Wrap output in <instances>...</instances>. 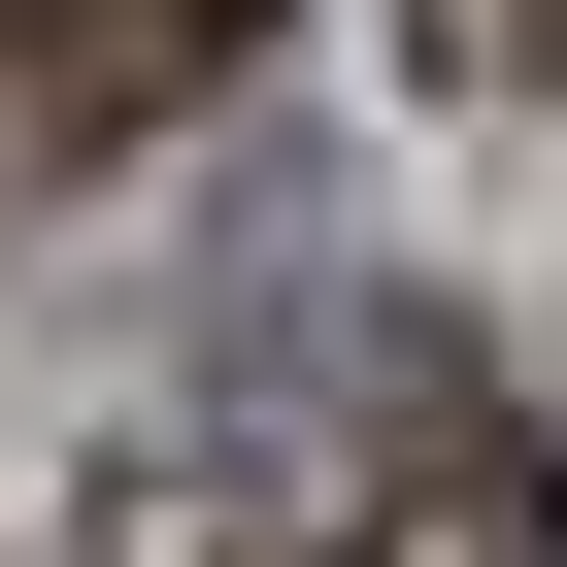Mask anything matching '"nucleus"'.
<instances>
[{
	"label": "nucleus",
	"instance_id": "1",
	"mask_svg": "<svg viewBox=\"0 0 567 567\" xmlns=\"http://www.w3.org/2000/svg\"><path fill=\"white\" fill-rule=\"evenodd\" d=\"M267 34V0H0V200H68V167H134L200 68Z\"/></svg>",
	"mask_w": 567,
	"mask_h": 567
},
{
	"label": "nucleus",
	"instance_id": "2",
	"mask_svg": "<svg viewBox=\"0 0 567 567\" xmlns=\"http://www.w3.org/2000/svg\"><path fill=\"white\" fill-rule=\"evenodd\" d=\"M301 567H567V467H534V434H401V501L301 534Z\"/></svg>",
	"mask_w": 567,
	"mask_h": 567
},
{
	"label": "nucleus",
	"instance_id": "3",
	"mask_svg": "<svg viewBox=\"0 0 567 567\" xmlns=\"http://www.w3.org/2000/svg\"><path fill=\"white\" fill-rule=\"evenodd\" d=\"M401 68H467V101H567V0H401Z\"/></svg>",
	"mask_w": 567,
	"mask_h": 567
}]
</instances>
